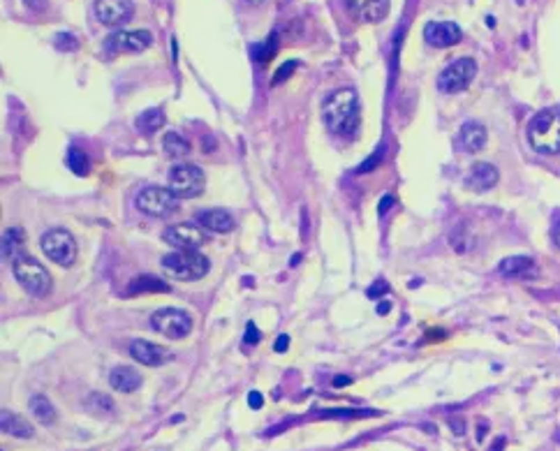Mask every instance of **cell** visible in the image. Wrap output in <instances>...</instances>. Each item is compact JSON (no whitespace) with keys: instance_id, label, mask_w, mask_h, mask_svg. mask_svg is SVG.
<instances>
[{"instance_id":"cell-6","label":"cell","mask_w":560,"mask_h":451,"mask_svg":"<svg viewBox=\"0 0 560 451\" xmlns=\"http://www.w3.org/2000/svg\"><path fill=\"white\" fill-rule=\"evenodd\" d=\"M137 208L151 217H169L179 211V197L169 188L149 185L137 194Z\"/></svg>"},{"instance_id":"cell-39","label":"cell","mask_w":560,"mask_h":451,"mask_svg":"<svg viewBox=\"0 0 560 451\" xmlns=\"http://www.w3.org/2000/svg\"><path fill=\"white\" fill-rule=\"evenodd\" d=\"M347 384H352V377H347V375H338V377H333V387L340 389V387H347Z\"/></svg>"},{"instance_id":"cell-25","label":"cell","mask_w":560,"mask_h":451,"mask_svg":"<svg viewBox=\"0 0 560 451\" xmlns=\"http://www.w3.org/2000/svg\"><path fill=\"white\" fill-rule=\"evenodd\" d=\"M144 292H169V285H165L156 275H142V278L130 282L128 294H144Z\"/></svg>"},{"instance_id":"cell-5","label":"cell","mask_w":560,"mask_h":451,"mask_svg":"<svg viewBox=\"0 0 560 451\" xmlns=\"http://www.w3.org/2000/svg\"><path fill=\"white\" fill-rule=\"evenodd\" d=\"M206 185V176L197 165H174L169 169V190L176 194L179 199H192L199 197Z\"/></svg>"},{"instance_id":"cell-33","label":"cell","mask_w":560,"mask_h":451,"mask_svg":"<svg viewBox=\"0 0 560 451\" xmlns=\"http://www.w3.org/2000/svg\"><path fill=\"white\" fill-rule=\"evenodd\" d=\"M259 338H262V333H259V329H257V324H255V322H248V326H245V336H243L245 345H257V343H259Z\"/></svg>"},{"instance_id":"cell-22","label":"cell","mask_w":560,"mask_h":451,"mask_svg":"<svg viewBox=\"0 0 560 451\" xmlns=\"http://www.w3.org/2000/svg\"><path fill=\"white\" fill-rule=\"evenodd\" d=\"M24 250H26L24 229H19V227L7 229L3 234V257L10 259V261H17V259L24 257Z\"/></svg>"},{"instance_id":"cell-32","label":"cell","mask_w":560,"mask_h":451,"mask_svg":"<svg viewBox=\"0 0 560 451\" xmlns=\"http://www.w3.org/2000/svg\"><path fill=\"white\" fill-rule=\"evenodd\" d=\"M382 158H384V146H380L377 151H373V155H370L366 162H363L359 169H356V174H368L370 169H373L375 165H380L382 162Z\"/></svg>"},{"instance_id":"cell-4","label":"cell","mask_w":560,"mask_h":451,"mask_svg":"<svg viewBox=\"0 0 560 451\" xmlns=\"http://www.w3.org/2000/svg\"><path fill=\"white\" fill-rule=\"evenodd\" d=\"M12 271L14 278L19 280V285L26 289L28 294L33 296H47L51 292V275L45 266L40 264L38 259L33 257H21L17 261H12Z\"/></svg>"},{"instance_id":"cell-36","label":"cell","mask_w":560,"mask_h":451,"mask_svg":"<svg viewBox=\"0 0 560 451\" xmlns=\"http://www.w3.org/2000/svg\"><path fill=\"white\" fill-rule=\"evenodd\" d=\"M262 405H264V396H262L259 391H250V394H248V407H250V410H259Z\"/></svg>"},{"instance_id":"cell-37","label":"cell","mask_w":560,"mask_h":451,"mask_svg":"<svg viewBox=\"0 0 560 451\" xmlns=\"http://www.w3.org/2000/svg\"><path fill=\"white\" fill-rule=\"evenodd\" d=\"M287 347H289V336H287V333H280V336L275 338V343H273V350L275 352H285Z\"/></svg>"},{"instance_id":"cell-14","label":"cell","mask_w":560,"mask_h":451,"mask_svg":"<svg viewBox=\"0 0 560 451\" xmlns=\"http://www.w3.org/2000/svg\"><path fill=\"white\" fill-rule=\"evenodd\" d=\"M130 356L142 363V366H162V363H169L174 359V354L162 345L149 343V340H133L130 343Z\"/></svg>"},{"instance_id":"cell-11","label":"cell","mask_w":560,"mask_h":451,"mask_svg":"<svg viewBox=\"0 0 560 451\" xmlns=\"http://www.w3.org/2000/svg\"><path fill=\"white\" fill-rule=\"evenodd\" d=\"M153 35L149 31H116L105 40V51L109 54H137L149 49Z\"/></svg>"},{"instance_id":"cell-19","label":"cell","mask_w":560,"mask_h":451,"mask_svg":"<svg viewBox=\"0 0 560 451\" xmlns=\"http://www.w3.org/2000/svg\"><path fill=\"white\" fill-rule=\"evenodd\" d=\"M498 273L505 275V278H533L537 273L535 259L526 257V254H514V257H507L498 264Z\"/></svg>"},{"instance_id":"cell-3","label":"cell","mask_w":560,"mask_h":451,"mask_svg":"<svg viewBox=\"0 0 560 451\" xmlns=\"http://www.w3.org/2000/svg\"><path fill=\"white\" fill-rule=\"evenodd\" d=\"M209 268V259L197 250H174L162 257V271L174 280H199Z\"/></svg>"},{"instance_id":"cell-18","label":"cell","mask_w":560,"mask_h":451,"mask_svg":"<svg viewBox=\"0 0 560 451\" xmlns=\"http://www.w3.org/2000/svg\"><path fill=\"white\" fill-rule=\"evenodd\" d=\"M199 227L213 231V234H227L234 229V217H232L225 208H206L195 215Z\"/></svg>"},{"instance_id":"cell-1","label":"cell","mask_w":560,"mask_h":451,"mask_svg":"<svg viewBox=\"0 0 560 451\" xmlns=\"http://www.w3.org/2000/svg\"><path fill=\"white\" fill-rule=\"evenodd\" d=\"M322 121L336 137H352L359 128V98L352 89L333 91L322 102Z\"/></svg>"},{"instance_id":"cell-10","label":"cell","mask_w":560,"mask_h":451,"mask_svg":"<svg viewBox=\"0 0 560 451\" xmlns=\"http://www.w3.org/2000/svg\"><path fill=\"white\" fill-rule=\"evenodd\" d=\"M162 238L176 250H197L199 245L209 241V234L204 231L199 224L192 222H179L165 229Z\"/></svg>"},{"instance_id":"cell-29","label":"cell","mask_w":560,"mask_h":451,"mask_svg":"<svg viewBox=\"0 0 560 451\" xmlns=\"http://www.w3.org/2000/svg\"><path fill=\"white\" fill-rule=\"evenodd\" d=\"M275 49H278V38H275V33H273L266 42H262V45H255L250 49V54H252V58L257 63H264V61H268V58L275 54Z\"/></svg>"},{"instance_id":"cell-42","label":"cell","mask_w":560,"mask_h":451,"mask_svg":"<svg viewBox=\"0 0 560 451\" xmlns=\"http://www.w3.org/2000/svg\"><path fill=\"white\" fill-rule=\"evenodd\" d=\"M449 424L454 426V433L456 435H463V421H449Z\"/></svg>"},{"instance_id":"cell-23","label":"cell","mask_w":560,"mask_h":451,"mask_svg":"<svg viewBox=\"0 0 560 451\" xmlns=\"http://www.w3.org/2000/svg\"><path fill=\"white\" fill-rule=\"evenodd\" d=\"M28 407H31L33 417L38 419L40 424L51 426L56 421V410H54V405H51V401L45 394H35L31 398V403H28Z\"/></svg>"},{"instance_id":"cell-45","label":"cell","mask_w":560,"mask_h":451,"mask_svg":"<svg viewBox=\"0 0 560 451\" xmlns=\"http://www.w3.org/2000/svg\"><path fill=\"white\" fill-rule=\"evenodd\" d=\"M248 3H250V5H262V3H264V0H248Z\"/></svg>"},{"instance_id":"cell-26","label":"cell","mask_w":560,"mask_h":451,"mask_svg":"<svg viewBox=\"0 0 560 451\" xmlns=\"http://www.w3.org/2000/svg\"><path fill=\"white\" fill-rule=\"evenodd\" d=\"M162 148L167 155H172V158H186L188 153H190V142L183 139L179 132H167L162 139Z\"/></svg>"},{"instance_id":"cell-40","label":"cell","mask_w":560,"mask_h":451,"mask_svg":"<svg viewBox=\"0 0 560 451\" xmlns=\"http://www.w3.org/2000/svg\"><path fill=\"white\" fill-rule=\"evenodd\" d=\"M505 445H507V438H503V435H500V438L493 440V445L489 447V451H505Z\"/></svg>"},{"instance_id":"cell-21","label":"cell","mask_w":560,"mask_h":451,"mask_svg":"<svg viewBox=\"0 0 560 451\" xmlns=\"http://www.w3.org/2000/svg\"><path fill=\"white\" fill-rule=\"evenodd\" d=\"M0 424H3V433L12 435V438H33V426L28 424V421L21 417L17 412H10V410H3V417H0Z\"/></svg>"},{"instance_id":"cell-20","label":"cell","mask_w":560,"mask_h":451,"mask_svg":"<svg viewBox=\"0 0 560 451\" xmlns=\"http://www.w3.org/2000/svg\"><path fill=\"white\" fill-rule=\"evenodd\" d=\"M109 384H112L114 391L133 394V391L142 387V375L137 373L133 366H116L112 373H109Z\"/></svg>"},{"instance_id":"cell-24","label":"cell","mask_w":560,"mask_h":451,"mask_svg":"<svg viewBox=\"0 0 560 451\" xmlns=\"http://www.w3.org/2000/svg\"><path fill=\"white\" fill-rule=\"evenodd\" d=\"M165 112L162 109H146L144 114L137 116V121H135V125L139 132L144 135H153V132H158L160 128L165 125Z\"/></svg>"},{"instance_id":"cell-8","label":"cell","mask_w":560,"mask_h":451,"mask_svg":"<svg viewBox=\"0 0 560 451\" xmlns=\"http://www.w3.org/2000/svg\"><path fill=\"white\" fill-rule=\"evenodd\" d=\"M475 75H477V63L472 61V58L468 56L456 58L454 63H449L447 68L440 72L438 89L442 93H449V95H452V93H461L472 84Z\"/></svg>"},{"instance_id":"cell-12","label":"cell","mask_w":560,"mask_h":451,"mask_svg":"<svg viewBox=\"0 0 560 451\" xmlns=\"http://www.w3.org/2000/svg\"><path fill=\"white\" fill-rule=\"evenodd\" d=\"M93 12H96L100 24L116 28L133 19L135 5H133V0H96V3H93Z\"/></svg>"},{"instance_id":"cell-44","label":"cell","mask_w":560,"mask_h":451,"mask_svg":"<svg viewBox=\"0 0 560 451\" xmlns=\"http://www.w3.org/2000/svg\"><path fill=\"white\" fill-rule=\"evenodd\" d=\"M554 238H556V243H558V248H560V224H558L556 231H554Z\"/></svg>"},{"instance_id":"cell-35","label":"cell","mask_w":560,"mask_h":451,"mask_svg":"<svg viewBox=\"0 0 560 451\" xmlns=\"http://www.w3.org/2000/svg\"><path fill=\"white\" fill-rule=\"evenodd\" d=\"M391 206H394V197H391V194H384V197L380 199V204H377V215L384 217Z\"/></svg>"},{"instance_id":"cell-31","label":"cell","mask_w":560,"mask_h":451,"mask_svg":"<svg viewBox=\"0 0 560 451\" xmlns=\"http://www.w3.org/2000/svg\"><path fill=\"white\" fill-rule=\"evenodd\" d=\"M296 68H299V63H296V61H287L285 65H280V70L273 75V82H271V84H273V86H278L280 82H285V79H289V75H292V72H294Z\"/></svg>"},{"instance_id":"cell-43","label":"cell","mask_w":560,"mask_h":451,"mask_svg":"<svg viewBox=\"0 0 560 451\" xmlns=\"http://www.w3.org/2000/svg\"><path fill=\"white\" fill-rule=\"evenodd\" d=\"M484 431H486V424H479V428H477V440L479 442L484 440Z\"/></svg>"},{"instance_id":"cell-30","label":"cell","mask_w":560,"mask_h":451,"mask_svg":"<svg viewBox=\"0 0 560 451\" xmlns=\"http://www.w3.org/2000/svg\"><path fill=\"white\" fill-rule=\"evenodd\" d=\"M56 47L61 49V51H75L79 47V42L75 35H70V33H58L56 35Z\"/></svg>"},{"instance_id":"cell-13","label":"cell","mask_w":560,"mask_h":451,"mask_svg":"<svg viewBox=\"0 0 560 451\" xmlns=\"http://www.w3.org/2000/svg\"><path fill=\"white\" fill-rule=\"evenodd\" d=\"M463 38V31L452 21H431L424 28V40L435 49H447L458 45Z\"/></svg>"},{"instance_id":"cell-38","label":"cell","mask_w":560,"mask_h":451,"mask_svg":"<svg viewBox=\"0 0 560 451\" xmlns=\"http://www.w3.org/2000/svg\"><path fill=\"white\" fill-rule=\"evenodd\" d=\"M28 10H33V12H45L47 10V0H24Z\"/></svg>"},{"instance_id":"cell-9","label":"cell","mask_w":560,"mask_h":451,"mask_svg":"<svg viewBox=\"0 0 560 451\" xmlns=\"http://www.w3.org/2000/svg\"><path fill=\"white\" fill-rule=\"evenodd\" d=\"M151 326L167 338H186L192 331V317L179 308H160L151 315Z\"/></svg>"},{"instance_id":"cell-34","label":"cell","mask_w":560,"mask_h":451,"mask_svg":"<svg viewBox=\"0 0 560 451\" xmlns=\"http://www.w3.org/2000/svg\"><path fill=\"white\" fill-rule=\"evenodd\" d=\"M387 292H389V285L384 280H380V282H375V285H370L366 294L370 296V299H380V296H384Z\"/></svg>"},{"instance_id":"cell-28","label":"cell","mask_w":560,"mask_h":451,"mask_svg":"<svg viewBox=\"0 0 560 451\" xmlns=\"http://www.w3.org/2000/svg\"><path fill=\"white\" fill-rule=\"evenodd\" d=\"M86 407H89L93 414H112L114 401L107 394H98V391H93V394L86 398Z\"/></svg>"},{"instance_id":"cell-16","label":"cell","mask_w":560,"mask_h":451,"mask_svg":"<svg viewBox=\"0 0 560 451\" xmlns=\"http://www.w3.org/2000/svg\"><path fill=\"white\" fill-rule=\"evenodd\" d=\"M347 10L359 21L377 24L389 14V0H347Z\"/></svg>"},{"instance_id":"cell-2","label":"cell","mask_w":560,"mask_h":451,"mask_svg":"<svg viewBox=\"0 0 560 451\" xmlns=\"http://www.w3.org/2000/svg\"><path fill=\"white\" fill-rule=\"evenodd\" d=\"M528 142L537 153L558 155L560 153V105L544 109L530 121Z\"/></svg>"},{"instance_id":"cell-41","label":"cell","mask_w":560,"mask_h":451,"mask_svg":"<svg viewBox=\"0 0 560 451\" xmlns=\"http://www.w3.org/2000/svg\"><path fill=\"white\" fill-rule=\"evenodd\" d=\"M389 308H391V303L389 301H382L380 305H377V312H380V315H387Z\"/></svg>"},{"instance_id":"cell-7","label":"cell","mask_w":560,"mask_h":451,"mask_svg":"<svg viewBox=\"0 0 560 451\" xmlns=\"http://www.w3.org/2000/svg\"><path fill=\"white\" fill-rule=\"evenodd\" d=\"M40 245L47 257L58 266H72L77 259V241L68 229H49L40 238Z\"/></svg>"},{"instance_id":"cell-15","label":"cell","mask_w":560,"mask_h":451,"mask_svg":"<svg viewBox=\"0 0 560 451\" xmlns=\"http://www.w3.org/2000/svg\"><path fill=\"white\" fill-rule=\"evenodd\" d=\"M500 181V174L493 165L489 162H475L470 167L468 176H465V188L472 192H486L491 188H496Z\"/></svg>"},{"instance_id":"cell-27","label":"cell","mask_w":560,"mask_h":451,"mask_svg":"<svg viewBox=\"0 0 560 451\" xmlns=\"http://www.w3.org/2000/svg\"><path fill=\"white\" fill-rule=\"evenodd\" d=\"M65 162H68V167L77 174V176H86V174L91 171V160H89V155H86V153L79 148V146H70L68 148Z\"/></svg>"},{"instance_id":"cell-17","label":"cell","mask_w":560,"mask_h":451,"mask_svg":"<svg viewBox=\"0 0 560 451\" xmlns=\"http://www.w3.org/2000/svg\"><path fill=\"white\" fill-rule=\"evenodd\" d=\"M486 128L477 121H468L463 123L461 130H458L456 137V146L465 151V153H479L486 146Z\"/></svg>"}]
</instances>
